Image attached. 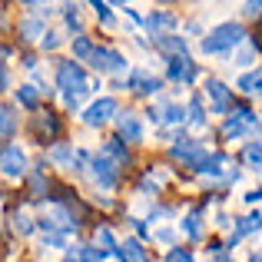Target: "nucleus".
I'll return each instance as SVG.
<instances>
[{"mask_svg":"<svg viewBox=\"0 0 262 262\" xmlns=\"http://www.w3.org/2000/svg\"><path fill=\"white\" fill-rule=\"evenodd\" d=\"M183 232L192 239V243H199V239H203V209H189V212H186Z\"/></svg>","mask_w":262,"mask_h":262,"instance_id":"26","label":"nucleus"},{"mask_svg":"<svg viewBox=\"0 0 262 262\" xmlns=\"http://www.w3.org/2000/svg\"><path fill=\"white\" fill-rule=\"evenodd\" d=\"M40 249H67V232H43Z\"/></svg>","mask_w":262,"mask_h":262,"instance_id":"31","label":"nucleus"},{"mask_svg":"<svg viewBox=\"0 0 262 262\" xmlns=\"http://www.w3.org/2000/svg\"><path fill=\"white\" fill-rule=\"evenodd\" d=\"M93 70L96 73H106V77H113V73H126V57H123L120 50H113V47H96L93 53Z\"/></svg>","mask_w":262,"mask_h":262,"instance_id":"8","label":"nucleus"},{"mask_svg":"<svg viewBox=\"0 0 262 262\" xmlns=\"http://www.w3.org/2000/svg\"><path fill=\"white\" fill-rule=\"evenodd\" d=\"M60 13H63V20H67V27H70V30H77V37H80V7L77 4H67V7H60Z\"/></svg>","mask_w":262,"mask_h":262,"instance_id":"30","label":"nucleus"},{"mask_svg":"<svg viewBox=\"0 0 262 262\" xmlns=\"http://www.w3.org/2000/svg\"><path fill=\"white\" fill-rule=\"evenodd\" d=\"M20 67H24V70H37V57H33V53H24V57H20Z\"/></svg>","mask_w":262,"mask_h":262,"instance_id":"42","label":"nucleus"},{"mask_svg":"<svg viewBox=\"0 0 262 262\" xmlns=\"http://www.w3.org/2000/svg\"><path fill=\"white\" fill-rule=\"evenodd\" d=\"M57 90H63V100H83L96 90V80H90L77 60H57Z\"/></svg>","mask_w":262,"mask_h":262,"instance_id":"1","label":"nucleus"},{"mask_svg":"<svg viewBox=\"0 0 262 262\" xmlns=\"http://www.w3.org/2000/svg\"><path fill=\"white\" fill-rule=\"evenodd\" d=\"M236 86L243 90V93H249V96H262V67L252 70V73H243V77L236 80Z\"/></svg>","mask_w":262,"mask_h":262,"instance_id":"27","label":"nucleus"},{"mask_svg":"<svg viewBox=\"0 0 262 262\" xmlns=\"http://www.w3.org/2000/svg\"><path fill=\"white\" fill-rule=\"evenodd\" d=\"M243 13H246V17H262V4H246Z\"/></svg>","mask_w":262,"mask_h":262,"instance_id":"44","label":"nucleus"},{"mask_svg":"<svg viewBox=\"0 0 262 262\" xmlns=\"http://www.w3.org/2000/svg\"><path fill=\"white\" fill-rule=\"evenodd\" d=\"M24 183H27V196H30V199H43L47 192L53 189L50 179H47V173H40V169H30ZM47 199H50V196H47Z\"/></svg>","mask_w":262,"mask_h":262,"instance_id":"19","label":"nucleus"},{"mask_svg":"<svg viewBox=\"0 0 262 262\" xmlns=\"http://www.w3.org/2000/svg\"><path fill=\"white\" fill-rule=\"evenodd\" d=\"M10 86V70H7V63H0V93Z\"/></svg>","mask_w":262,"mask_h":262,"instance_id":"43","label":"nucleus"},{"mask_svg":"<svg viewBox=\"0 0 262 262\" xmlns=\"http://www.w3.org/2000/svg\"><path fill=\"white\" fill-rule=\"evenodd\" d=\"M24 10H27V17H37V20H43V17H53V7L50 4H24Z\"/></svg>","mask_w":262,"mask_h":262,"instance_id":"35","label":"nucleus"},{"mask_svg":"<svg viewBox=\"0 0 262 262\" xmlns=\"http://www.w3.org/2000/svg\"><path fill=\"white\" fill-rule=\"evenodd\" d=\"M160 103V123H166V126H179V123L186 120V106H179L173 100H156Z\"/></svg>","mask_w":262,"mask_h":262,"instance_id":"21","label":"nucleus"},{"mask_svg":"<svg viewBox=\"0 0 262 262\" xmlns=\"http://www.w3.org/2000/svg\"><path fill=\"white\" fill-rule=\"evenodd\" d=\"M113 256L120 262H146V249H143L140 239H126V243H120V249Z\"/></svg>","mask_w":262,"mask_h":262,"instance_id":"20","label":"nucleus"},{"mask_svg":"<svg viewBox=\"0 0 262 262\" xmlns=\"http://www.w3.org/2000/svg\"><path fill=\"white\" fill-rule=\"evenodd\" d=\"M90 7H93L96 20H100L103 27H113V7H110V4H100V0H96V4H90Z\"/></svg>","mask_w":262,"mask_h":262,"instance_id":"34","label":"nucleus"},{"mask_svg":"<svg viewBox=\"0 0 262 262\" xmlns=\"http://www.w3.org/2000/svg\"><path fill=\"white\" fill-rule=\"evenodd\" d=\"M246 203H262V189H252L249 196H246Z\"/></svg>","mask_w":262,"mask_h":262,"instance_id":"46","label":"nucleus"},{"mask_svg":"<svg viewBox=\"0 0 262 262\" xmlns=\"http://www.w3.org/2000/svg\"><path fill=\"white\" fill-rule=\"evenodd\" d=\"M123 86H126L129 93H136V96H156L163 90V80L153 77L149 70H143V67H133V70H126Z\"/></svg>","mask_w":262,"mask_h":262,"instance_id":"5","label":"nucleus"},{"mask_svg":"<svg viewBox=\"0 0 262 262\" xmlns=\"http://www.w3.org/2000/svg\"><path fill=\"white\" fill-rule=\"evenodd\" d=\"M126 223L133 226V232H136V236H140V239H149V229H146V226H143V223H146V219H126Z\"/></svg>","mask_w":262,"mask_h":262,"instance_id":"41","label":"nucleus"},{"mask_svg":"<svg viewBox=\"0 0 262 262\" xmlns=\"http://www.w3.org/2000/svg\"><path fill=\"white\" fill-rule=\"evenodd\" d=\"M186 116H189L192 126H206V110H203V100L199 96H192L189 106H186Z\"/></svg>","mask_w":262,"mask_h":262,"instance_id":"29","label":"nucleus"},{"mask_svg":"<svg viewBox=\"0 0 262 262\" xmlns=\"http://www.w3.org/2000/svg\"><path fill=\"white\" fill-rule=\"evenodd\" d=\"M226 169H232L229 160H226V153H206L203 163L196 166V173H203V176H209V179H216V176L226 179Z\"/></svg>","mask_w":262,"mask_h":262,"instance_id":"16","label":"nucleus"},{"mask_svg":"<svg viewBox=\"0 0 262 262\" xmlns=\"http://www.w3.org/2000/svg\"><path fill=\"white\" fill-rule=\"evenodd\" d=\"M100 153L106 156V160L113 163L116 169H126V166H129V160H133V156H129V149H126V143H123L120 136L106 140V143H103V149H100Z\"/></svg>","mask_w":262,"mask_h":262,"instance_id":"15","label":"nucleus"},{"mask_svg":"<svg viewBox=\"0 0 262 262\" xmlns=\"http://www.w3.org/2000/svg\"><path fill=\"white\" fill-rule=\"evenodd\" d=\"M206 96L212 103V113H229L236 103H232V90L223 80H206Z\"/></svg>","mask_w":262,"mask_h":262,"instance_id":"13","label":"nucleus"},{"mask_svg":"<svg viewBox=\"0 0 262 262\" xmlns=\"http://www.w3.org/2000/svg\"><path fill=\"white\" fill-rule=\"evenodd\" d=\"M259 116L252 113L249 106H232V113L226 116V123H223V136L226 140H239V136H246V133H259Z\"/></svg>","mask_w":262,"mask_h":262,"instance_id":"4","label":"nucleus"},{"mask_svg":"<svg viewBox=\"0 0 262 262\" xmlns=\"http://www.w3.org/2000/svg\"><path fill=\"white\" fill-rule=\"evenodd\" d=\"M153 47H156V50H160L166 60H173V57H186V37H176V33L156 37V40H153Z\"/></svg>","mask_w":262,"mask_h":262,"instance_id":"17","label":"nucleus"},{"mask_svg":"<svg viewBox=\"0 0 262 262\" xmlns=\"http://www.w3.org/2000/svg\"><path fill=\"white\" fill-rule=\"evenodd\" d=\"M116 129H120V140H126V143H143V123H140V116L136 113H120L116 116Z\"/></svg>","mask_w":262,"mask_h":262,"instance_id":"14","label":"nucleus"},{"mask_svg":"<svg viewBox=\"0 0 262 262\" xmlns=\"http://www.w3.org/2000/svg\"><path fill=\"white\" fill-rule=\"evenodd\" d=\"M30 160H27V149L20 143H0V176L7 179H27L30 173Z\"/></svg>","mask_w":262,"mask_h":262,"instance_id":"3","label":"nucleus"},{"mask_svg":"<svg viewBox=\"0 0 262 262\" xmlns=\"http://www.w3.org/2000/svg\"><path fill=\"white\" fill-rule=\"evenodd\" d=\"M153 239H156V243H163V246H173V243H176V229H173V226H166V229H156Z\"/></svg>","mask_w":262,"mask_h":262,"instance_id":"37","label":"nucleus"},{"mask_svg":"<svg viewBox=\"0 0 262 262\" xmlns=\"http://www.w3.org/2000/svg\"><path fill=\"white\" fill-rule=\"evenodd\" d=\"M60 129H63V123H60L53 113H37L30 120V133L37 136V143H53L60 136Z\"/></svg>","mask_w":262,"mask_h":262,"instance_id":"11","label":"nucleus"},{"mask_svg":"<svg viewBox=\"0 0 262 262\" xmlns=\"http://www.w3.org/2000/svg\"><path fill=\"white\" fill-rule=\"evenodd\" d=\"M70 50H73V60H77V63H90V60H93V53H96V43L86 37V33H80V37H73Z\"/></svg>","mask_w":262,"mask_h":262,"instance_id":"22","label":"nucleus"},{"mask_svg":"<svg viewBox=\"0 0 262 262\" xmlns=\"http://www.w3.org/2000/svg\"><path fill=\"white\" fill-rule=\"evenodd\" d=\"M243 43H246V27L236 24V20H229V24L212 27V30L199 40V50L203 53H229V50H236V47H243Z\"/></svg>","mask_w":262,"mask_h":262,"instance_id":"2","label":"nucleus"},{"mask_svg":"<svg viewBox=\"0 0 262 262\" xmlns=\"http://www.w3.org/2000/svg\"><path fill=\"white\" fill-rule=\"evenodd\" d=\"M10 226L17 236H33L37 232V219H30L24 209H10Z\"/></svg>","mask_w":262,"mask_h":262,"instance_id":"24","label":"nucleus"},{"mask_svg":"<svg viewBox=\"0 0 262 262\" xmlns=\"http://www.w3.org/2000/svg\"><path fill=\"white\" fill-rule=\"evenodd\" d=\"M93 239H96V249H103V252H116V249H120V243H116V236L110 232V226H96Z\"/></svg>","mask_w":262,"mask_h":262,"instance_id":"28","label":"nucleus"},{"mask_svg":"<svg viewBox=\"0 0 262 262\" xmlns=\"http://www.w3.org/2000/svg\"><path fill=\"white\" fill-rule=\"evenodd\" d=\"M10 57H13V47L0 43V63H4V60H10Z\"/></svg>","mask_w":262,"mask_h":262,"instance_id":"45","label":"nucleus"},{"mask_svg":"<svg viewBox=\"0 0 262 262\" xmlns=\"http://www.w3.org/2000/svg\"><path fill=\"white\" fill-rule=\"evenodd\" d=\"M243 160L249 163L252 169H262V143H259V140H256V143H249V146H246Z\"/></svg>","mask_w":262,"mask_h":262,"instance_id":"32","label":"nucleus"},{"mask_svg":"<svg viewBox=\"0 0 262 262\" xmlns=\"http://www.w3.org/2000/svg\"><path fill=\"white\" fill-rule=\"evenodd\" d=\"M166 262H192V256H189V249H169Z\"/></svg>","mask_w":262,"mask_h":262,"instance_id":"39","label":"nucleus"},{"mask_svg":"<svg viewBox=\"0 0 262 262\" xmlns=\"http://www.w3.org/2000/svg\"><path fill=\"white\" fill-rule=\"evenodd\" d=\"M143 27H146V30L153 33V40H156V37H166V33H176L179 20H176L173 10H153V13L143 17Z\"/></svg>","mask_w":262,"mask_h":262,"instance_id":"12","label":"nucleus"},{"mask_svg":"<svg viewBox=\"0 0 262 262\" xmlns=\"http://www.w3.org/2000/svg\"><path fill=\"white\" fill-rule=\"evenodd\" d=\"M60 43H63V40H60V33H53V30H47V37L40 40V47H43V50H57Z\"/></svg>","mask_w":262,"mask_h":262,"instance_id":"38","label":"nucleus"},{"mask_svg":"<svg viewBox=\"0 0 262 262\" xmlns=\"http://www.w3.org/2000/svg\"><path fill=\"white\" fill-rule=\"evenodd\" d=\"M169 156H173V160H179L183 166L196 169L199 163H203V156H206V146H203L199 140H183V136H179V140L173 143V149H169Z\"/></svg>","mask_w":262,"mask_h":262,"instance_id":"9","label":"nucleus"},{"mask_svg":"<svg viewBox=\"0 0 262 262\" xmlns=\"http://www.w3.org/2000/svg\"><path fill=\"white\" fill-rule=\"evenodd\" d=\"M252 57H256V40H246L243 50L236 53V63H239V67H249V63H252Z\"/></svg>","mask_w":262,"mask_h":262,"instance_id":"36","label":"nucleus"},{"mask_svg":"<svg viewBox=\"0 0 262 262\" xmlns=\"http://www.w3.org/2000/svg\"><path fill=\"white\" fill-rule=\"evenodd\" d=\"M90 176H93L96 189H103V192L120 186V169H116L103 153H93V160H90Z\"/></svg>","mask_w":262,"mask_h":262,"instance_id":"6","label":"nucleus"},{"mask_svg":"<svg viewBox=\"0 0 262 262\" xmlns=\"http://www.w3.org/2000/svg\"><path fill=\"white\" fill-rule=\"evenodd\" d=\"M20 126V116L13 106H0V140H10Z\"/></svg>","mask_w":262,"mask_h":262,"instance_id":"25","label":"nucleus"},{"mask_svg":"<svg viewBox=\"0 0 262 262\" xmlns=\"http://www.w3.org/2000/svg\"><path fill=\"white\" fill-rule=\"evenodd\" d=\"M160 186L163 183H160V179H153V169L140 179V192H143V196H160Z\"/></svg>","mask_w":262,"mask_h":262,"instance_id":"33","label":"nucleus"},{"mask_svg":"<svg viewBox=\"0 0 262 262\" xmlns=\"http://www.w3.org/2000/svg\"><path fill=\"white\" fill-rule=\"evenodd\" d=\"M40 86H33V83H20V90L13 93V100H17V106H24V110H37L40 106Z\"/></svg>","mask_w":262,"mask_h":262,"instance_id":"23","label":"nucleus"},{"mask_svg":"<svg viewBox=\"0 0 262 262\" xmlns=\"http://www.w3.org/2000/svg\"><path fill=\"white\" fill-rule=\"evenodd\" d=\"M113 116H120V103H116L113 96H100V100H93L83 110V123L86 126H106Z\"/></svg>","mask_w":262,"mask_h":262,"instance_id":"7","label":"nucleus"},{"mask_svg":"<svg viewBox=\"0 0 262 262\" xmlns=\"http://www.w3.org/2000/svg\"><path fill=\"white\" fill-rule=\"evenodd\" d=\"M163 216H173V209H169V206H149V223H156V219H163Z\"/></svg>","mask_w":262,"mask_h":262,"instance_id":"40","label":"nucleus"},{"mask_svg":"<svg viewBox=\"0 0 262 262\" xmlns=\"http://www.w3.org/2000/svg\"><path fill=\"white\" fill-rule=\"evenodd\" d=\"M17 37L24 40V43H33V40H43V37H47V27H43V20H37V17H20V24H17Z\"/></svg>","mask_w":262,"mask_h":262,"instance_id":"18","label":"nucleus"},{"mask_svg":"<svg viewBox=\"0 0 262 262\" xmlns=\"http://www.w3.org/2000/svg\"><path fill=\"white\" fill-rule=\"evenodd\" d=\"M199 63H192L189 60V53L186 57H173V60H166V77H169V83H192V80L199 77Z\"/></svg>","mask_w":262,"mask_h":262,"instance_id":"10","label":"nucleus"}]
</instances>
